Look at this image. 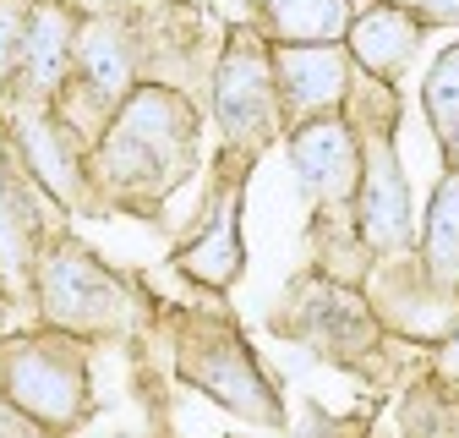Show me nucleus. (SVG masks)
Here are the masks:
<instances>
[{
  "mask_svg": "<svg viewBox=\"0 0 459 438\" xmlns=\"http://www.w3.org/2000/svg\"><path fill=\"white\" fill-rule=\"evenodd\" d=\"M0 127H6L12 153L28 164V176L61 203L66 214H93L88 187V143L61 121L49 99H33L22 88H0Z\"/></svg>",
  "mask_w": 459,
  "mask_h": 438,
  "instance_id": "0eeeda50",
  "label": "nucleus"
},
{
  "mask_svg": "<svg viewBox=\"0 0 459 438\" xmlns=\"http://www.w3.org/2000/svg\"><path fill=\"white\" fill-rule=\"evenodd\" d=\"M0 307H12V296H6V280H0Z\"/></svg>",
  "mask_w": 459,
  "mask_h": 438,
  "instance_id": "5701e85b",
  "label": "nucleus"
},
{
  "mask_svg": "<svg viewBox=\"0 0 459 438\" xmlns=\"http://www.w3.org/2000/svg\"><path fill=\"white\" fill-rule=\"evenodd\" d=\"M0 395L49 433H77L93 411L88 340L61 335L49 323L0 335Z\"/></svg>",
  "mask_w": 459,
  "mask_h": 438,
  "instance_id": "20e7f679",
  "label": "nucleus"
},
{
  "mask_svg": "<svg viewBox=\"0 0 459 438\" xmlns=\"http://www.w3.org/2000/svg\"><path fill=\"white\" fill-rule=\"evenodd\" d=\"M421 104H427V121L437 132L448 171H459V44H448L432 61V72L421 83Z\"/></svg>",
  "mask_w": 459,
  "mask_h": 438,
  "instance_id": "2eb2a0df",
  "label": "nucleus"
},
{
  "mask_svg": "<svg viewBox=\"0 0 459 438\" xmlns=\"http://www.w3.org/2000/svg\"><path fill=\"white\" fill-rule=\"evenodd\" d=\"M28 6H33V0H0V88L17 77L22 33H28Z\"/></svg>",
  "mask_w": 459,
  "mask_h": 438,
  "instance_id": "dca6fc26",
  "label": "nucleus"
},
{
  "mask_svg": "<svg viewBox=\"0 0 459 438\" xmlns=\"http://www.w3.org/2000/svg\"><path fill=\"white\" fill-rule=\"evenodd\" d=\"M273 328L312 346L317 356H328L339 367H367V356L383 351V318L372 312L361 285L328 280L317 268L290 280V291H284V302L273 312Z\"/></svg>",
  "mask_w": 459,
  "mask_h": 438,
  "instance_id": "423d86ee",
  "label": "nucleus"
},
{
  "mask_svg": "<svg viewBox=\"0 0 459 438\" xmlns=\"http://www.w3.org/2000/svg\"><path fill=\"white\" fill-rule=\"evenodd\" d=\"M164 328H169V351H176L181 383H192L197 395L219 400L224 411H236L247 422L284 427V406H279L273 378L263 372L257 351L247 346V335L224 312L169 307L164 312Z\"/></svg>",
  "mask_w": 459,
  "mask_h": 438,
  "instance_id": "7ed1b4c3",
  "label": "nucleus"
},
{
  "mask_svg": "<svg viewBox=\"0 0 459 438\" xmlns=\"http://www.w3.org/2000/svg\"><path fill=\"white\" fill-rule=\"evenodd\" d=\"M77 28H82V12L72 0H33L28 6V33H22V61H17V77L6 88H22V93L55 104L61 88L72 83Z\"/></svg>",
  "mask_w": 459,
  "mask_h": 438,
  "instance_id": "9b49d317",
  "label": "nucleus"
},
{
  "mask_svg": "<svg viewBox=\"0 0 459 438\" xmlns=\"http://www.w3.org/2000/svg\"><path fill=\"white\" fill-rule=\"evenodd\" d=\"M208 116L219 127V153L257 164L263 148L284 132L279 110V83H273V44L252 28L236 22L224 28V44L208 72Z\"/></svg>",
  "mask_w": 459,
  "mask_h": 438,
  "instance_id": "39448f33",
  "label": "nucleus"
},
{
  "mask_svg": "<svg viewBox=\"0 0 459 438\" xmlns=\"http://www.w3.org/2000/svg\"><path fill=\"white\" fill-rule=\"evenodd\" d=\"M421 39H427V22L416 12H405V6H394V0H377V6L356 12L351 28H344V49H351L356 72L383 77V83H394L411 66V55L421 49Z\"/></svg>",
  "mask_w": 459,
  "mask_h": 438,
  "instance_id": "f8f14e48",
  "label": "nucleus"
},
{
  "mask_svg": "<svg viewBox=\"0 0 459 438\" xmlns=\"http://www.w3.org/2000/svg\"><path fill=\"white\" fill-rule=\"evenodd\" d=\"M203 148V110L186 88L143 77L109 127L88 143V187H93V214H143L153 219L164 197L197 171Z\"/></svg>",
  "mask_w": 459,
  "mask_h": 438,
  "instance_id": "f257e3e1",
  "label": "nucleus"
},
{
  "mask_svg": "<svg viewBox=\"0 0 459 438\" xmlns=\"http://www.w3.org/2000/svg\"><path fill=\"white\" fill-rule=\"evenodd\" d=\"M351 6H356V12H367V6H377V0H351Z\"/></svg>",
  "mask_w": 459,
  "mask_h": 438,
  "instance_id": "4be33fe9",
  "label": "nucleus"
},
{
  "mask_svg": "<svg viewBox=\"0 0 459 438\" xmlns=\"http://www.w3.org/2000/svg\"><path fill=\"white\" fill-rule=\"evenodd\" d=\"M247 159H224L213 164V187H208V203L197 214L192 236L176 247V263L192 285L203 291H230L247 268V241H241V203H247Z\"/></svg>",
  "mask_w": 459,
  "mask_h": 438,
  "instance_id": "6e6552de",
  "label": "nucleus"
},
{
  "mask_svg": "<svg viewBox=\"0 0 459 438\" xmlns=\"http://www.w3.org/2000/svg\"><path fill=\"white\" fill-rule=\"evenodd\" d=\"M432 378L443 390H459V318L448 323V335L437 340V356H432Z\"/></svg>",
  "mask_w": 459,
  "mask_h": 438,
  "instance_id": "f3484780",
  "label": "nucleus"
},
{
  "mask_svg": "<svg viewBox=\"0 0 459 438\" xmlns=\"http://www.w3.org/2000/svg\"><path fill=\"white\" fill-rule=\"evenodd\" d=\"M421 274L448 296L459 302V171H448L432 192L427 208V225H421V247H416Z\"/></svg>",
  "mask_w": 459,
  "mask_h": 438,
  "instance_id": "4468645a",
  "label": "nucleus"
},
{
  "mask_svg": "<svg viewBox=\"0 0 459 438\" xmlns=\"http://www.w3.org/2000/svg\"><path fill=\"white\" fill-rule=\"evenodd\" d=\"M273 83H279V110L284 127L333 116L351 99L356 61L344 44H273Z\"/></svg>",
  "mask_w": 459,
  "mask_h": 438,
  "instance_id": "9d476101",
  "label": "nucleus"
},
{
  "mask_svg": "<svg viewBox=\"0 0 459 438\" xmlns=\"http://www.w3.org/2000/svg\"><path fill=\"white\" fill-rule=\"evenodd\" d=\"M6 164H12V143H6V127H0V187H6Z\"/></svg>",
  "mask_w": 459,
  "mask_h": 438,
  "instance_id": "412c9836",
  "label": "nucleus"
},
{
  "mask_svg": "<svg viewBox=\"0 0 459 438\" xmlns=\"http://www.w3.org/2000/svg\"><path fill=\"white\" fill-rule=\"evenodd\" d=\"M0 438H61V433H49V427H39L33 416H22L6 395H0Z\"/></svg>",
  "mask_w": 459,
  "mask_h": 438,
  "instance_id": "6ab92c4d",
  "label": "nucleus"
},
{
  "mask_svg": "<svg viewBox=\"0 0 459 438\" xmlns=\"http://www.w3.org/2000/svg\"><path fill=\"white\" fill-rule=\"evenodd\" d=\"M72 6H77L82 17H88V12H126V17H132V12H148V6H159V0H72Z\"/></svg>",
  "mask_w": 459,
  "mask_h": 438,
  "instance_id": "aec40b11",
  "label": "nucleus"
},
{
  "mask_svg": "<svg viewBox=\"0 0 459 438\" xmlns=\"http://www.w3.org/2000/svg\"><path fill=\"white\" fill-rule=\"evenodd\" d=\"M33 312L39 323L61 328V335H77L88 346L99 340H126L153 318L159 302H148L137 291V280L115 274L93 247H82L66 225L39 241L33 258Z\"/></svg>",
  "mask_w": 459,
  "mask_h": 438,
  "instance_id": "f03ea898",
  "label": "nucleus"
},
{
  "mask_svg": "<svg viewBox=\"0 0 459 438\" xmlns=\"http://www.w3.org/2000/svg\"><path fill=\"white\" fill-rule=\"evenodd\" d=\"M284 153L301 197L312 214H356V187H361V132L351 127L344 110L333 116H312L284 127Z\"/></svg>",
  "mask_w": 459,
  "mask_h": 438,
  "instance_id": "1a4fd4ad",
  "label": "nucleus"
},
{
  "mask_svg": "<svg viewBox=\"0 0 459 438\" xmlns=\"http://www.w3.org/2000/svg\"><path fill=\"white\" fill-rule=\"evenodd\" d=\"M394 6L416 12L427 28H459V0H394Z\"/></svg>",
  "mask_w": 459,
  "mask_h": 438,
  "instance_id": "a211bd4d",
  "label": "nucleus"
},
{
  "mask_svg": "<svg viewBox=\"0 0 459 438\" xmlns=\"http://www.w3.org/2000/svg\"><path fill=\"white\" fill-rule=\"evenodd\" d=\"M252 28L268 44H344L356 6L351 0H247Z\"/></svg>",
  "mask_w": 459,
  "mask_h": 438,
  "instance_id": "ddd939ff",
  "label": "nucleus"
}]
</instances>
